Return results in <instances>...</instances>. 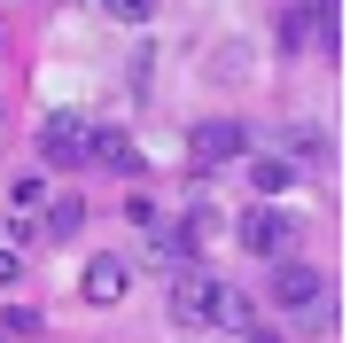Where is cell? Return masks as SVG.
Masks as SVG:
<instances>
[{
  "label": "cell",
  "instance_id": "cell-16",
  "mask_svg": "<svg viewBox=\"0 0 358 343\" xmlns=\"http://www.w3.org/2000/svg\"><path fill=\"white\" fill-rule=\"evenodd\" d=\"M0 118H8V94H0Z\"/></svg>",
  "mask_w": 358,
  "mask_h": 343
},
{
  "label": "cell",
  "instance_id": "cell-1",
  "mask_svg": "<svg viewBox=\"0 0 358 343\" xmlns=\"http://www.w3.org/2000/svg\"><path fill=\"white\" fill-rule=\"evenodd\" d=\"M218 289H226L218 273H203V265H179V281H171V328L203 335V328H210V312H218Z\"/></svg>",
  "mask_w": 358,
  "mask_h": 343
},
{
  "label": "cell",
  "instance_id": "cell-15",
  "mask_svg": "<svg viewBox=\"0 0 358 343\" xmlns=\"http://www.w3.org/2000/svg\"><path fill=\"white\" fill-rule=\"evenodd\" d=\"M250 343H273V335H265V328H250Z\"/></svg>",
  "mask_w": 358,
  "mask_h": 343
},
{
  "label": "cell",
  "instance_id": "cell-3",
  "mask_svg": "<svg viewBox=\"0 0 358 343\" xmlns=\"http://www.w3.org/2000/svg\"><path fill=\"white\" fill-rule=\"evenodd\" d=\"M288 242H304V226H296L288 211H273V203H250L242 211V250L250 258H280L288 265Z\"/></svg>",
  "mask_w": 358,
  "mask_h": 343
},
{
  "label": "cell",
  "instance_id": "cell-4",
  "mask_svg": "<svg viewBox=\"0 0 358 343\" xmlns=\"http://www.w3.org/2000/svg\"><path fill=\"white\" fill-rule=\"evenodd\" d=\"M86 141H94V125L78 118V109H55V118L39 125V164H55V172H78V164H86Z\"/></svg>",
  "mask_w": 358,
  "mask_h": 343
},
{
  "label": "cell",
  "instance_id": "cell-7",
  "mask_svg": "<svg viewBox=\"0 0 358 343\" xmlns=\"http://www.w3.org/2000/svg\"><path fill=\"white\" fill-rule=\"evenodd\" d=\"M86 164H101V172H141V148H133V133H94V141H86Z\"/></svg>",
  "mask_w": 358,
  "mask_h": 343
},
{
  "label": "cell",
  "instance_id": "cell-5",
  "mask_svg": "<svg viewBox=\"0 0 358 343\" xmlns=\"http://www.w3.org/2000/svg\"><path fill=\"white\" fill-rule=\"evenodd\" d=\"M125 289H133V258L125 250H94L86 273H78V297L86 304H125Z\"/></svg>",
  "mask_w": 358,
  "mask_h": 343
},
{
  "label": "cell",
  "instance_id": "cell-9",
  "mask_svg": "<svg viewBox=\"0 0 358 343\" xmlns=\"http://www.w3.org/2000/svg\"><path fill=\"white\" fill-rule=\"evenodd\" d=\"M210 328H226V335H250V328H257V304H250L242 289H218V312H210Z\"/></svg>",
  "mask_w": 358,
  "mask_h": 343
},
{
  "label": "cell",
  "instance_id": "cell-13",
  "mask_svg": "<svg viewBox=\"0 0 358 343\" xmlns=\"http://www.w3.org/2000/svg\"><path fill=\"white\" fill-rule=\"evenodd\" d=\"M304 39H312V16L288 8V16H280V47H304Z\"/></svg>",
  "mask_w": 358,
  "mask_h": 343
},
{
  "label": "cell",
  "instance_id": "cell-12",
  "mask_svg": "<svg viewBox=\"0 0 358 343\" xmlns=\"http://www.w3.org/2000/svg\"><path fill=\"white\" fill-rule=\"evenodd\" d=\"M101 24H148V0H101Z\"/></svg>",
  "mask_w": 358,
  "mask_h": 343
},
{
  "label": "cell",
  "instance_id": "cell-8",
  "mask_svg": "<svg viewBox=\"0 0 358 343\" xmlns=\"http://www.w3.org/2000/svg\"><path fill=\"white\" fill-rule=\"evenodd\" d=\"M296 180H304V172H296V164H288V156H257V164H250V188H257V195H265V203H273V195H288V188H296Z\"/></svg>",
  "mask_w": 358,
  "mask_h": 343
},
{
  "label": "cell",
  "instance_id": "cell-10",
  "mask_svg": "<svg viewBox=\"0 0 358 343\" xmlns=\"http://www.w3.org/2000/svg\"><path fill=\"white\" fill-rule=\"evenodd\" d=\"M78 226H86V203H78V195H63V203H47V242H71Z\"/></svg>",
  "mask_w": 358,
  "mask_h": 343
},
{
  "label": "cell",
  "instance_id": "cell-6",
  "mask_svg": "<svg viewBox=\"0 0 358 343\" xmlns=\"http://www.w3.org/2000/svg\"><path fill=\"white\" fill-rule=\"evenodd\" d=\"M195 156H203V164L250 156V125H242V118H203V125H195Z\"/></svg>",
  "mask_w": 358,
  "mask_h": 343
},
{
  "label": "cell",
  "instance_id": "cell-11",
  "mask_svg": "<svg viewBox=\"0 0 358 343\" xmlns=\"http://www.w3.org/2000/svg\"><path fill=\"white\" fill-rule=\"evenodd\" d=\"M8 203H16V211H39V203H47V172H31V180H16V188H8Z\"/></svg>",
  "mask_w": 358,
  "mask_h": 343
},
{
  "label": "cell",
  "instance_id": "cell-2",
  "mask_svg": "<svg viewBox=\"0 0 358 343\" xmlns=\"http://www.w3.org/2000/svg\"><path fill=\"white\" fill-rule=\"evenodd\" d=\"M273 304H280V312H296V320H327V273L288 258V265L273 273Z\"/></svg>",
  "mask_w": 358,
  "mask_h": 343
},
{
  "label": "cell",
  "instance_id": "cell-14",
  "mask_svg": "<svg viewBox=\"0 0 358 343\" xmlns=\"http://www.w3.org/2000/svg\"><path fill=\"white\" fill-rule=\"evenodd\" d=\"M24 281V250H0V289H16Z\"/></svg>",
  "mask_w": 358,
  "mask_h": 343
}]
</instances>
